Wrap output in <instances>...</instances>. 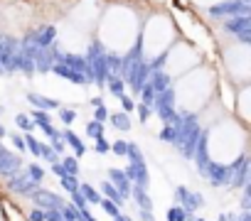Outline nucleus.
Returning <instances> with one entry per match:
<instances>
[{"label": "nucleus", "instance_id": "obj_1", "mask_svg": "<svg viewBox=\"0 0 251 221\" xmlns=\"http://www.w3.org/2000/svg\"><path fill=\"white\" fill-rule=\"evenodd\" d=\"M101 37L113 47H131L136 42V13L126 8H113L103 15Z\"/></svg>", "mask_w": 251, "mask_h": 221}, {"label": "nucleus", "instance_id": "obj_2", "mask_svg": "<svg viewBox=\"0 0 251 221\" xmlns=\"http://www.w3.org/2000/svg\"><path fill=\"white\" fill-rule=\"evenodd\" d=\"M79 192H81V197H84L86 204H99V201H101V194H99L91 184H79Z\"/></svg>", "mask_w": 251, "mask_h": 221}, {"label": "nucleus", "instance_id": "obj_3", "mask_svg": "<svg viewBox=\"0 0 251 221\" xmlns=\"http://www.w3.org/2000/svg\"><path fill=\"white\" fill-rule=\"evenodd\" d=\"M101 192H103L108 199H113V204H121V201L126 199V197H123V194H121V192H118V189H116L111 182H101Z\"/></svg>", "mask_w": 251, "mask_h": 221}, {"label": "nucleus", "instance_id": "obj_4", "mask_svg": "<svg viewBox=\"0 0 251 221\" xmlns=\"http://www.w3.org/2000/svg\"><path fill=\"white\" fill-rule=\"evenodd\" d=\"M64 140H67V143H69V145H72V148L76 150V155H84V153H86V148L81 145V140H79V138H76L74 133H69V131H64Z\"/></svg>", "mask_w": 251, "mask_h": 221}, {"label": "nucleus", "instance_id": "obj_5", "mask_svg": "<svg viewBox=\"0 0 251 221\" xmlns=\"http://www.w3.org/2000/svg\"><path fill=\"white\" fill-rule=\"evenodd\" d=\"M190 219V214L182 209V206H173L170 211H168V221H187Z\"/></svg>", "mask_w": 251, "mask_h": 221}, {"label": "nucleus", "instance_id": "obj_6", "mask_svg": "<svg viewBox=\"0 0 251 221\" xmlns=\"http://www.w3.org/2000/svg\"><path fill=\"white\" fill-rule=\"evenodd\" d=\"M86 135H89V138H96V140H99V138L103 135V128H101V123H99V121H91V123L86 126Z\"/></svg>", "mask_w": 251, "mask_h": 221}, {"label": "nucleus", "instance_id": "obj_7", "mask_svg": "<svg viewBox=\"0 0 251 221\" xmlns=\"http://www.w3.org/2000/svg\"><path fill=\"white\" fill-rule=\"evenodd\" d=\"M62 167H64L67 175H79V162H76L74 157H64V160H62Z\"/></svg>", "mask_w": 251, "mask_h": 221}, {"label": "nucleus", "instance_id": "obj_8", "mask_svg": "<svg viewBox=\"0 0 251 221\" xmlns=\"http://www.w3.org/2000/svg\"><path fill=\"white\" fill-rule=\"evenodd\" d=\"M111 123H113L116 128L126 131V128H128V116H126V113H113V116H111Z\"/></svg>", "mask_w": 251, "mask_h": 221}, {"label": "nucleus", "instance_id": "obj_9", "mask_svg": "<svg viewBox=\"0 0 251 221\" xmlns=\"http://www.w3.org/2000/svg\"><path fill=\"white\" fill-rule=\"evenodd\" d=\"M99 204L106 209V214H111V216H118V204H113L111 199H101Z\"/></svg>", "mask_w": 251, "mask_h": 221}, {"label": "nucleus", "instance_id": "obj_10", "mask_svg": "<svg viewBox=\"0 0 251 221\" xmlns=\"http://www.w3.org/2000/svg\"><path fill=\"white\" fill-rule=\"evenodd\" d=\"M138 118H141L143 123L151 118V106H148V103H141V106H138Z\"/></svg>", "mask_w": 251, "mask_h": 221}, {"label": "nucleus", "instance_id": "obj_11", "mask_svg": "<svg viewBox=\"0 0 251 221\" xmlns=\"http://www.w3.org/2000/svg\"><path fill=\"white\" fill-rule=\"evenodd\" d=\"M59 118H62V121H64L67 126H69V123H74V118H76V113H74V110H72V108H64V110H62V113H59Z\"/></svg>", "mask_w": 251, "mask_h": 221}, {"label": "nucleus", "instance_id": "obj_12", "mask_svg": "<svg viewBox=\"0 0 251 221\" xmlns=\"http://www.w3.org/2000/svg\"><path fill=\"white\" fill-rule=\"evenodd\" d=\"M30 177H32L35 182H40V179L45 177V170H42L40 165H32V167H30Z\"/></svg>", "mask_w": 251, "mask_h": 221}, {"label": "nucleus", "instance_id": "obj_13", "mask_svg": "<svg viewBox=\"0 0 251 221\" xmlns=\"http://www.w3.org/2000/svg\"><path fill=\"white\" fill-rule=\"evenodd\" d=\"M126 148H128V143H123V140H116V143L111 145V150H113L116 155H126Z\"/></svg>", "mask_w": 251, "mask_h": 221}, {"label": "nucleus", "instance_id": "obj_14", "mask_svg": "<svg viewBox=\"0 0 251 221\" xmlns=\"http://www.w3.org/2000/svg\"><path fill=\"white\" fill-rule=\"evenodd\" d=\"M108 86H111V91H113L116 96H121V93H123V84H121V79H111V81H108Z\"/></svg>", "mask_w": 251, "mask_h": 221}, {"label": "nucleus", "instance_id": "obj_15", "mask_svg": "<svg viewBox=\"0 0 251 221\" xmlns=\"http://www.w3.org/2000/svg\"><path fill=\"white\" fill-rule=\"evenodd\" d=\"M15 121H18V126H20V128H25V131H30V128L35 126V123H32V121H30L27 116H18Z\"/></svg>", "mask_w": 251, "mask_h": 221}, {"label": "nucleus", "instance_id": "obj_16", "mask_svg": "<svg viewBox=\"0 0 251 221\" xmlns=\"http://www.w3.org/2000/svg\"><path fill=\"white\" fill-rule=\"evenodd\" d=\"M106 118H108V110H106V108L99 103V108H96V121H99V123H103Z\"/></svg>", "mask_w": 251, "mask_h": 221}, {"label": "nucleus", "instance_id": "obj_17", "mask_svg": "<svg viewBox=\"0 0 251 221\" xmlns=\"http://www.w3.org/2000/svg\"><path fill=\"white\" fill-rule=\"evenodd\" d=\"M160 140H175V131L173 128H163V133H160Z\"/></svg>", "mask_w": 251, "mask_h": 221}, {"label": "nucleus", "instance_id": "obj_18", "mask_svg": "<svg viewBox=\"0 0 251 221\" xmlns=\"http://www.w3.org/2000/svg\"><path fill=\"white\" fill-rule=\"evenodd\" d=\"M30 221H45V211L42 209H32L30 211Z\"/></svg>", "mask_w": 251, "mask_h": 221}, {"label": "nucleus", "instance_id": "obj_19", "mask_svg": "<svg viewBox=\"0 0 251 221\" xmlns=\"http://www.w3.org/2000/svg\"><path fill=\"white\" fill-rule=\"evenodd\" d=\"M118 98H121V103H123V108H126V110H133V101H131L128 96H126V93H121Z\"/></svg>", "mask_w": 251, "mask_h": 221}, {"label": "nucleus", "instance_id": "obj_20", "mask_svg": "<svg viewBox=\"0 0 251 221\" xmlns=\"http://www.w3.org/2000/svg\"><path fill=\"white\" fill-rule=\"evenodd\" d=\"M106 150H108V143H106L103 138H99V140H96V153H101V155H106Z\"/></svg>", "mask_w": 251, "mask_h": 221}, {"label": "nucleus", "instance_id": "obj_21", "mask_svg": "<svg viewBox=\"0 0 251 221\" xmlns=\"http://www.w3.org/2000/svg\"><path fill=\"white\" fill-rule=\"evenodd\" d=\"M13 143H15V145H18L20 150H25V140H23L20 135H13Z\"/></svg>", "mask_w": 251, "mask_h": 221}, {"label": "nucleus", "instance_id": "obj_22", "mask_svg": "<svg viewBox=\"0 0 251 221\" xmlns=\"http://www.w3.org/2000/svg\"><path fill=\"white\" fill-rule=\"evenodd\" d=\"M200 3H204V5H209V3H214V0H200Z\"/></svg>", "mask_w": 251, "mask_h": 221}, {"label": "nucleus", "instance_id": "obj_23", "mask_svg": "<svg viewBox=\"0 0 251 221\" xmlns=\"http://www.w3.org/2000/svg\"><path fill=\"white\" fill-rule=\"evenodd\" d=\"M3 135H5V128H3V126H0V138H3Z\"/></svg>", "mask_w": 251, "mask_h": 221}, {"label": "nucleus", "instance_id": "obj_24", "mask_svg": "<svg viewBox=\"0 0 251 221\" xmlns=\"http://www.w3.org/2000/svg\"><path fill=\"white\" fill-rule=\"evenodd\" d=\"M195 221H204V219H195Z\"/></svg>", "mask_w": 251, "mask_h": 221}]
</instances>
